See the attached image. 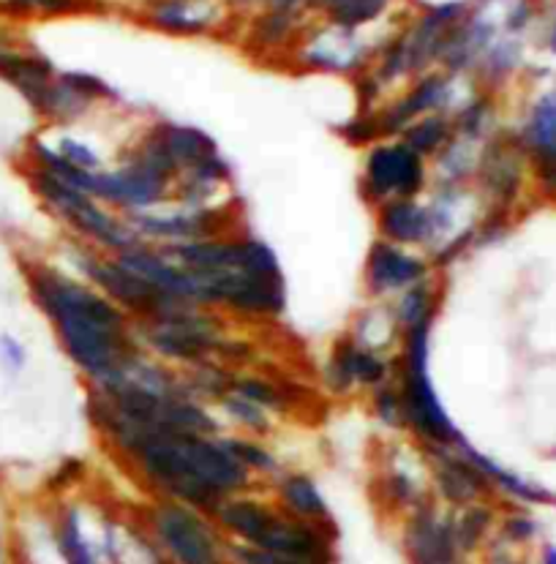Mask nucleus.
<instances>
[{
    "label": "nucleus",
    "instance_id": "nucleus-16",
    "mask_svg": "<svg viewBox=\"0 0 556 564\" xmlns=\"http://www.w3.org/2000/svg\"><path fill=\"white\" fill-rule=\"evenodd\" d=\"M297 57L314 72H358L366 66V50L358 42V31H344L328 22V31L303 39Z\"/></svg>",
    "mask_w": 556,
    "mask_h": 564
},
{
    "label": "nucleus",
    "instance_id": "nucleus-5",
    "mask_svg": "<svg viewBox=\"0 0 556 564\" xmlns=\"http://www.w3.org/2000/svg\"><path fill=\"white\" fill-rule=\"evenodd\" d=\"M428 355H432V322L404 330L399 382H395L404 410V429H410L426 447H453L461 442V434L447 417L443 401L434 390Z\"/></svg>",
    "mask_w": 556,
    "mask_h": 564
},
{
    "label": "nucleus",
    "instance_id": "nucleus-10",
    "mask_svg": "<svg viewBox=\"0 0 556 564\" xmlns=\"http://www.w3.org/2000/svg\"><path fill=\"white\" fill-rule=\"evenodd\" d=\"M428 453H432L434 491L453 508L480 502V497L491 488L489 477L475 464L472 447L464 440L453 447H428Z\"/></svg>",
    "mask_w": 556,
    "mask_h": 564
},
{
    "label": "nucleus",
    "instance_id": "nucleus-30",
    "mask_svg": "<svg viewBox=\"0 0 556 564\" xmlns=\"http://www.w3.org/2000/svg\"><path fill=\"white\" fill-rule=\"evenodd\" d=\"M489 527H491V513L486 508H480L478 502L461 508V513L453 516V532H456L458 551L467 556V554H472L475 549H480V543L486 540Z\"/></svg>",
    "mask_w": 556,
    "mask_h": 564
},
{
    "label": "nucleus",
    "instance_id": "nucleus-13",
    "mask_svg": "<svg viewBox=\"0 0 556 564\" xmlns=\"http://www.w3.org/2000/svg\"><path fill=\"white\" fill-rule=\"evenodd\" d=\"M390 373H393V362L385 355L363 349L352 338H341L330 355L325 379L336 393H349L355 388H382L388 384Z\"/></svg>",
    "mask_w": 556,
    "mask_h": 564
},
{
    "label": "nucleus",
    "instance_id": "nucleus-40",
    "mask_svg": "<svg viewBox=\"0 0 556 564\" xmlns=\"http://www.w3.org/2000/svg\"><path fill=\"white\" fill-rule=\"evenodd\" d=\"M224 3H268V0H224Z\"/></svg>",
    "mask_w": 556,
    "mask_h": 564
},
{
    "label": "nucleus",
    "instance_id": "nucleus-41",
    "mask_svg": "<svg viewBox=\"0 0 556 564\" xmlns=\"http://www.w3.org/2000/svg\"><path fill=\"white\" fill-rule=\"evenodd\" d=\"M548 44H552V50L556 52V22H554V28H552V42H548Z\"/></svg>",
    "mask_w": 556,
    "mask_h": 564
},
{
    "label": "nucleus",
    "instance_id": "nucleus-20",
    "mask_svg": "<svg viewBox=\"0 0 556 564\" xmlns=\"http://www.w3.org/2000/svg\"><path fill=\"white\" fill-rule=\"evenodd\" d=\"M276 508L295 521L330 523V508L317 482L306 475H284L276 482Z\"/></svg>",
    "mask_w": 556,
    "mask_h": 564
},
{
    "label": "nucleus",
    "instance_id": "nucleus-3",
    "mask_svg": "<svg viewBox=\"0 0 556 564\" xmlns=\"http://www.w3.org/2000/svg\"><path fill=\"white\" fill-rule=\"evenodd\" d=\"M177 268L192 275L203 308L240 316H279L284 311V279L279 259L254 238H210L164 246Z\"/></svg>",
    "mask_w": 556,
    "mask_h": 564
},
{
    "label": "nucleus",
    "instance_id": "nucleus-25",
    "mask_svg": "<svg viewBox=\"0 0 556 564\" xmlns=\"http://www.w3.org/2000/svg\"><path fill=\"white\" fill-rule=\"evenodd\" d=\"M480 181L497 199H508L519 183V161L510 148L491 145L480 159Z\"/></svg>",
    "mask_w": 556,
    "mask_h": 564
},
{
    "label": "nucleus",
    "instance_id": "nucleus-21",
    "mask_svg": "<svg viewBox=\"0 0 556 564\" xmlns=\"http://www.w3.org/2000/svg\"><path fill=\"white\" fill-rule=\"evenodd\" d=\"M153 131H156V137L162 140V145L167 148L172 161L177 164V172L192 170V166H197L199 161L216 153L214 140H210L208 134H203L199 129H192V126L156 123L153 126Z\"/></svg>",
    "mask_w": 556,
    "mask_h": 564
},
{
    "label": "nucleus",
    "instance_id": "nucleus-27",
    "mask_svg": "<svg viewBox=\"0 0 556 564\" xmlns=\"http://www.w3.org/2000/svg\"><path fill=\"white\" fill-rule=\"evenodd\" d=\"M404 336L401 325L395 322L393 308H380V311H363L352 330V341L360 344L363 349H371V352H382L388 344H393L395 338Z\"/></svg>",
    "mask_w": 556,
    "mask_h": 564
},
{
    "label": "nucleus",
    "instance_id": "nucleus-6",
    "mask_svg": "<svg viewBox=\"0 0 556 564\" xmlns=\"http://www.w3.org/2000/svg\"><path fill=\"white\" fill-rule=\"evenodd\" d=\"M148 538L164 564H232L229 543L208 513L162 499L148 513Z\"/></svg>",
    "mask_w": 556,
    "mask_h": 564
},
{
    "label": "nucleus",
    "instance_id": "nucleus-24",
    "mask_svg": "<svg viewBox=\"0 0 556 564\" xmlns=\"http://www.w3.org/2000/svg\"><path fill=\"white\" fill-rule=\"evenodd\" d=\"M399 140L406 142L415 153H421L423 159H428V155L434 159V155L443 151L447 142L453 140V120L447 118L445 112L426 115V118L406 126V129L401 131Z\"/></svg>",
    "mask_w": 556,
    "mask_h": 564
},
{
    "label": "nucleus",
    "instance_id": "nucleus-37",
    "mask_svg": "<svg viewBox=\"0 0 556 564\" xmlns=\"http://www.w3.org/2000/svg\"><path fill=\"white\" fill-rule=\"evenodd\" d=\"M541 177H543V183H546L548 188H554V192H556V159H552V161H543Z\"/></svg>",
    "mask_w": 556,
    "mask_h": 564
},
{
    "label": "nucleus",
    "instance_id": "nucleus-8",
    "mask_svg": "<svg viewBox=\"0 0 556 564\" xmlns=\"http://www.w3.org/2000/svg\"><path fill=\"white\" fill-rule=\"evenodd\" d=\"M428 188V164L406 142H374L363 161V194L380 207L393 199H417Z\"/></svg>",
    "mask_w": 556,
    "mask_h": 564
},
{
    "label": "nucleus",
    "instance_id": "nucleus-7",
    "mask_svg": "<svg viewBox=\"0 0 556 564\" xmlns=\"http://www.w3.org/2000/svg\"><path fill=\"white\" fill-rule=\"evenodd\" d=\"M140 347L151 349L156 358L183 366H205L227 344L219 319L205 314V308L186 306L156 316V319L134 322Z\"/></svg>",
    "mask_w": 556,
    "mask_h": 564
},
{
    "label": "nucleus",
    "instance_id": "nucleus-1",
    "mask_svg": "<svg viewBox=\"0 0 556 564\" xmlns=\"http://www.w3.org/2000/svg\"><path fill=\"white\" fill-rule=\"evenodd\" d=\"M90 414L115 451L170 502L214 513L229 497L249 491L251 475L216 434L148 425L123 417L90 395Z\"/></svg>",
    "mask_w": 556,
    "mask_h": 564
},
{
    "label": "nucleus",
    "instance_id": "nucleus-2",
    "mask_svg": "<svg viewBox=\"0 0 556 564\" xmlns=\"http://www.w3.org/2000/svg\"><path fill=\"white\" fill-rule=\"evenodd\" d=\"M25 281L63 352L94 384L118 377L142 358L131 316L94 284L47 262L28 264Z\"/></svg>",
    "mask_w": 556,
    "mask_h": 564
},
{
    "label": "nucleus",
    "instance_id": "nucleus-36",
    "mask_svg": "<svg viewBox=\"0 0 556 564\" xmlns=\"http://www.w3.org/2000/svg\"><path fill=\"white\" fill-rule=\"evenodd\" d=\"M0 564H11V543H9V527H6L3 516H0Z\"/></svg>",
    "mask_w": 556,
    "mask_h": 564
},
{
    "label": "nucleus",
    "instance_id": "nucleus-29",
    "mask_svg": "<svg viewBox=\"0 0 556 564\" xmlns=\"http://www.w3.org/2000/svg\"><path fill=\"white\" fill-rule=\"evenodd\" d=\"M297 33V11L268 6L254 20V42L265 50H279Z\"/></svg>",
    "mask_w": 556,
    "mask_h": 564
},
{
    "label": "nucleus",
    "instance_id": "nucleus-35",
    "mask_svg": "<svg viewBox=\"0 0 556 564\" xmlns=\"http://www.w3.org/2000/svg\"><path fill=\"white\" fill-rule=\"evenodd\" d=\"M535 532V523L530 518H510L508 527H504V538L513 540V543H524Z\"/></svg>",
    "mask_w": 556,
    "mask_h": 564
},
{
    "label": "nucleus",
    "instance_id": "nucleus-11",
    "mask_svg": "<svg viewBox=\"0 0 556 564\" xmlns=\"http://www.w3.org/2000/svg\"><path fill=\"white\" fill-rule=\"evenodd\" d=\"M404 549L410 564L464 562V554L456 543V532H453V513H443L432 499L406 513Z\"/></svg>",
    "mask_w": 556,
    "mask_h": 564
},
{
    "label": "nucleus",
    "instance_id": "nucleus-19",
    "mask_svg": "<svg viewBox=\"0 0 556 564\" xmlns=\"http://www.w3.org/2000/svg\"><path fill=\"white\" fill-rule=\"evenodd\" d=\"M0 77L14 85L33 109H39L57 74L47 57L0 44Z\"/></svg>",
    "mask_w": 556,
    "mask_h": 564
},
{
    "label": "nucleus",
    "instance_id": "nucleus-26",
    "mask_svg": "<svg viewBox=\"0 0 556 564\" xmlns=\"http://www.w3.org/2000/svg\"><path fill=\"white\" fill-rule=\"evenodd\" d=\"M524 140L543 161L556 159V88L535 104Z\"/></svg>",
    "mask_w": 556,
    "mask_h": 564
},
{
    "label": "nucleus",
    "instance_id": "nucleus-14",
    "mask_svg": "<svg viewBox=\"0 0 556 564\" xmlns=\"http://www.w3.org/2000/svg\"><path fill=\"white\" fill-rule=\"evenodd\" d=\"M227 20L224 0H148L145 22L172 36H205Z\"/></svg>",
    "mask_w": 556,
    "mask_h": 564
},
{
    "label": "nucleus",
    "instance_id": "nucleus-18",
    "mask_svg": "<svg viewBox=\"0 0 556 564\" xmlns=\"http://www.w3.org/2000/svg\"><path fill=\"white\" fill-rule=\"evenodd\" d=\"M50 527L63 564H110L112 529H105V534L96 540L79 508H63Z\"/></svg>",
    "mask_w": 556,
    "mask_h": 564
},
{
    "label": "nucleus",
    "instance_id": "nucleus-15",
    "mask_svg": "<svg viewBox=\"0 0 556 564\" xmlns=\"http://www.w3.org/2000/svg\"><path fill=\"white\" fill-rule=\"evenodd\" d=\"M281 510L276 505L265 502V499L249 497V494H238V497L224 499L219 508L210 513L216 527L227 538V543L238 545H260L265 534L271 532L273 521H276Z\"/></svg>",
    "mask_w": 556,
    "mask_h": 564
},
{
    "label": "nucleus",
    "instance_id": "nucleus-22",
    "mask_svg": "<svg viewBox=\"0 0 556 564\" xmlns=\"http://www.w3.org/2000/svg\"><path fill=\"white\" fill-rule=\"evenodd\" d=\"M312 6L323 11L330 25L344 28V31H360L385 14L390 0H312Z\"/></svg>",
    "mask_w": 556,
    "mask_h": 564
},
{
    "label": "nucleus",
    "instance_id": "nucleus-28",
    "mask_svg": "<svg viewBox=\"0 0 556 564\" xmlns=\"http://www.w3.org/2000/svg\"><path fill=\"white\" fill-rule=\"evenodd\" d=\"M219 404H221V410L229 414V420H232V423H238V429H243L249 436H262L271 431L273 412H268L265 406L254 404L251 399L240 395L238 390L229 388L227 393L219 399Z\"/></svg>",
    "mask_w": 556,
    "mask_h": 564
},
{
    "label": "nucleus",
    "instance_id": "nucleus-34",
    "mask_svg": "<svg viewBox=\"0 0 556 564\" xmlns=\"http://www.w3.org/2000/svg\"><path fill=\"white\" fill-rule=\"evenodd\" d=\"M28 362V349L20 338L9 336V333H0V368L11 377L22 373Z\"/></svg>",
    "mask_w": 556,
    "mask_h": 564
},
{
    "label": "nucleus",
    "instance_id": "nucleus-23",
    "mask_svg": "<svg viewBox=\"0 0 556 564\" xmlns=\"http://www.w3.org/2000/svg\"><path fill=\"white\" fill-rule=\"evenodd\" d=\"M437 306H439V290L434 286L432 279H426L395 297L393 314H395V322L401 325V330H410V327L434 322Z\"/></svg>",
    "mask_w": 556,
    "mask_h": 564
},
{
    "label": "nucleus",
    "instance_id": "nucleus-39",
    "mask_svg": "<svg viewBox=\"0 0 556 564\" xmlns=\"http://www.w3.org/2000/svg\"><path fill=\"white\" fill-rule=\"evenodd\" d=\"M491 564H515V562L502 560V556H500V560H494ZM543 564H556V551H554V549H548V551H546V562H543Z\"/></svg>",
    "mask_w": 556,
    "mask_h": 564
},
{
    "label": "nucleus",
    "instance_id": "nucleus-31",
    "mask_svg": "<svg viewBox=\"0 0 556 564\" xmlns=\"http://www.w3.org/2000/svg\"><path fill=\"white\" fill-rule=\"evenodd\" d=\"M227 447L232 451V456L238 458L251 475H265V471H276V458L273 453L262 445L257 436L249 434H238V436H227Z\"/></svg>",
    "mask_w": 556,
    "mask_h": 564
},
{
    "label": "nucleus",
    "instance_id": "nucleus-38",
    "mask_svg": "<svg viewBox=\"0 0 556 564\" xmlns=\"http://www.w3.org/2000/svg\"><path fill=\"white\" fill-rule=\"evenodd\" d=\"M9 3L11 6H20V9H25V11H36L42 0H9Z\"/></svg>",
    "mask_w": 556,
    "mask_h": 564
},
{
    "label": "nucleus",
    "instance_id": "nucleus-33",
    "mask_svg": "<svg viewBox=\"0 0 556 564\" xmlns=\"http://www.w3.org/2000/svg\"><path fill=\"white\" fill-rule=\"evenodd\" d=\"M374 414L388 429H404V410H401V395L393 382L374 390Z\"/></svg>",
    "mask_w": 556,
    "mask_h": 564
},
{
    "label": "nucleus",
    "instance_id": "nucleus-32",
    "mask_svg": "<svg viewBox=\"0 0 556 564\" xmlns=\"http://www.w3.org/2000/svg\"><path fill=\"white\" fill-rule=\"evenodd\" d=\"M232 390H238L240 395L251 399L254 404L265 406L268 412H279L284 406V399H281L276 384H271L268 379L260 377H238L232 379Z\"/></svg>",
    "mask_w": 556,
    "mask_h": 564
},
{
    "label": "nucleus",
    "instance_id": "nucleus-9",
    "mask_svg": "<svg viewBox=\"0 0 556 564\" xmlns=\"http://www.w3.org/2000/svg\"><path fill=\"white\" fill-rule=\"evenodd\" d=\"M453 96V74L447 72H426L412 83V88H406L404 94L395 101L385 104L374 112L377 134L380 140H395L401 137V131L406 126H412L415 120L426 118V115L445 112L447 104Z\"/></svg>",
    "mask_w": 556,
    "mask_h": 564
},
{
    "label": "nucleus",
    "instance_id": "nucleus-42",
    "mask_svg": "<svg viewBox=\"0 0 556 564\" xmlns=\"http://www.w3.org/2000/svg\"><path fill=\"white\" fill-rule=\"evenodd\" d=\"M458 564H464V562H458Z\"/></svg>",
    "mask_w": 556,
    "mask_h": 564
},
{
    "label": "nucleus",
    "instance_id": "nucleus-12",
    "mask_svg": "<svg viewBox=\"0 0 556 564\" xmlns=\"http://www.w3.org/2000/svg\"><path fill=\"white\" fill-rule=\"evenodd\" d=\"M432 279V264L426 257L415 254L404 246L388 243V240H377L369 251V262H366V290L371 297H399L410 286L421 284V281Z\"/></svg>",
    "mask_w": 556,
    "mask_h": 564
},
{
    "label": "nucleus",
    "instance_id": "nucleus-4",
    "mask_svg": "<svg viewBox=\"0 0 556 564\" xmlns=\"http://www.w3.org/2000/svg\"><path fill=\"white\" fill-rule=\"evenodd\" d=\"M177 175V164L151 129L131 151L123 153L115 170L96 175L94 199L123 216H140L170 203Z\"/></svg>",
    "mask_w": 556,
    "mask_h": 564
},
{
    "label": "nucleus",
    "instance_id": "nucleus-17",
    "mask_svg": "<svg viewBox=\"0 0 556 564\" xmlns=\"http://www.w3.org/2000/svg\"><path fill=\"white\" fill-rule=\"evenodd\" d=\"M377 229L380 240L404 246V249H428L434 243L432 207L417 199H393L377 207Z\"/></svg>",
    "mask_w": 556,
    "mask_h": 564
}]
</instances>
